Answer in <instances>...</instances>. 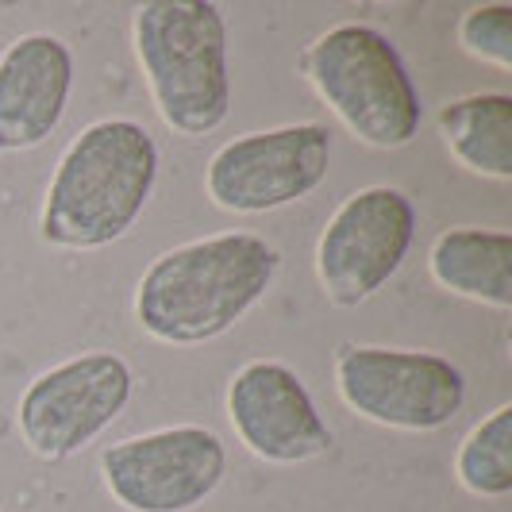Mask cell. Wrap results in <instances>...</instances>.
<instances>
[{
	"instance_id": "cell-10",
	"label": "cell",
	"mask_w": 512,
	"mask_h": 512,
	"mask_svg": "<svg viewBox=\"0 0 512 512\" xmlns=\"http://www.w3.org/2000/svg\"><path fill=\"white\" fill-rule=\"evenodd\" d=\"M228 420L239 443L270 466H297L332 451V428L285 362L255 359L228 382Z\"/></svg>"
},
{
	"instance_id": "cell-1",
	"label": "cell",
	"mask_w": 512,
	"mask_h": 512,
	"mask_svg": "<svg viewBox=\"0 0 512 512\" xmlns=\"http://www.w3.org/2000/svg\"><path fill=\"white\" fill-rule=\"evenodd\" d=\"M282 255L255 231H224L158 255L135 285L139 328L170 347L228 335L266 297Z\"/></svg>"
},
{
	"instance_id": "cell-13",
	"label": "cell",
	"mask_w": 512,
	"mask_h": 512,
	"mask_svg": "<svg viewBox=\"0 0 512 512\" xmlns=\"http://www.w3.org/2000/svg\"><path fill=\"white\" fill-rule=\"evenodd\" d=\"M439 135L462 170L493 181L512 178V97L470 93L447 101L436 116Z\"/></svg>"
},
{
	"instance_id": "cell-2",
	"label": "cell",
	"mask_w": 512,
	"mask_h": 512,
	"mask_svg": "<svg viewBox=\"0 0 512 512\" xmlns=\"http://www.w3.org/2000/svg\"><path fill=\"white\" fill-rule=\"evenodd\" d=\"M158 181V143L135 120H97L62 151L39 212L58 251H101L124 239Z\"/></svg>"
},
{
	"instance_id": "cell-14",
	"label": "cell",
	"mask_w": 512,
	"mask_h": 512,
	"mask_svg": "<svg viewBox=\"0 0 512 512\" xmlns=\"http://www.w3.org/2000/svg\"><path fill=\"white\" fill-rule=\"evenodd\" d=\"M455 474L466 493L501 501L512 493V405H497L474 424L455 455Z\"/></svg>"
},
{
	"instance_id": "cell-5",
	"label": "cell",
	"mask_w": 512,
	"mask_h": 512,
	"mask_svg": "<svg viewBox=\"0 0 512 512\" xmlns=\"http://www.w3.org/2000/svg\"><path fill=\"white\" fill-rule=\"evenodd\" d=\"M335 389L347 409L397 432H439L466 401V374L436 351L343 343L335 351Z\"/></svg>"
},
{
	"instance_id": "cell-15",
	"label": "cell",
	"mask_w": 512,
	"mask_h": 512,
	"mask_svg": "<svg viewBox=\"0 0 512 512\" xmlns=\"http://www.w3.org/2000/svg\"><path fill=\"white\" fill-rule=\"evenodd\" d=\"M462 51L493 70H512V4H474L459 20Z\"/></svg>"
},
{
	"instance_id": "cell-6",
	"label": "cell",
	"mask_w": 512,
	"mask_h": 512,
	"mask_svg": "<svg viewBox=\"0 0 512 512\" xmlns=\"http://www.w3.org/2000/svg\"><path fill=\"white\" fill-rule=\"evenodd\" d=\"M135 374L112 351H85L43 370L24 389L16 428L24 447L43 462L74 459L128 409Z\"/></svg>"
},
{
	"instance_id": "cell-11",
	"label": "cell",
	"mask_w": 512,
	"mask_h": 512,
	"mask_svg": "<svg viewBox=\"0 0 512 512\" xmlns=\"http://www.w3.org/2000/svg\"><path fill=\"white\" fill-rule=\"evenodd\" d=\"M74 89V51L51 31H27L0 54V154L31 151L62 124Z\"/></svg>"
},
{
	"instance_id": "cell-4",
	"label": "cell",
	"mask_w": 512,
	"mask_h": 512,
	"mask_svg": "<svg viewBox=\"0 0 512 512\" xmlns=\"http://www.w3.org/2000/svg\"><path fill=\"white\" fill-rule=\"evenodd\" d=\"M301 74L359 143L397 151L420 131V93L401 51L370 24H335L301 51Z\"/></svg>"
},
{
	"instance_id": "cell-7",
	"label": "cell",
	"mask_w": 512,
	"mask_h": 512,
	"mask_svg": "<svg viewBox=\"0 0 512 512\" xmlns=\"http://www.w3.org/2000/svg\"><path fill=\"white\" fill-rule=\"evenodd\" d=\"M416 235V205L393 185H366L332 212L316 239V278L335 308L382 293L401 270Z\"/></svg>"
},
{
	"instance_id": "cell-9",
	"label": "cell",
	"mask_w": 512,
	"mask_h": 512,
	"mask_svg": "<svg viewBox=\"0 0 512 512\" xmlns=\"http://www.w3.org/2000/svg\"><path fill=\"white\" fill-rule=\"evenodd\" d=\"M101 474L128 512H193L220 489L228 451L201 424H174L112 443L101 455Z\"/></svg>"
},
{
	"instance_id": "cell-3",
	"label": "cell",
	"mask_w": 512,
	"mask_h": 512,
	"mask_svg": "<svg viewBox=\"0 0 512 512\" xmlns=\"http://www.w3.org/2000/svg\"><path fill=\"white\" fill-rule=\"evenodd\" d=\"M131 43L166 128L201 139L228 120V24L216 4L151 0L135 8Z\"/></svg>"
},
{
	"instance_id": "cell-12",
	"label": "cell",
	"mask_w": 512,
	"mask_h": 512,
	"mask_svg": "<svg viewBox=\"0 0 512 512\" xmlns=\"http://www.w3.org/2000/svg\"><path fill=\"white\" fill-rule=\"evenodd\" d=\"M428 274L447 293L489 308H512V235L501 228H447L428 251Z\"/></svg>"
},
{
	"instance_id": "cell-8",
	"label": "cell",
	"mask_w": 512,
	"mask_h": 512,
	"mask_svg": "<svg viewBox=\"0 0 512 512\" xmlns=\"http://www.w3.org/2000/svg\"><path fill=\"white\" fill-rule=\"evenodd\" d=\"M332 166V131L324 124H285L247 131L212 154L205 170L208 201L235 216L274 212L316 193Z\"/></svg>"
}]
</instances>
